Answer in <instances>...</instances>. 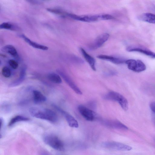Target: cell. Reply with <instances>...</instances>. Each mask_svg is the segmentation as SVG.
Masks as SVG:
<instances>
[{
	"mask_svg": "<svg viewBox=\"0 0 155 155\" xmlns=\"http://www.w3.org/2000/svg\"><path fill=\"white\" fill-rule=\"evenodd\" d=\"M47 78L50 81L56 84H59L62 82L60 75L54 73H50L47 75Z\"/></svg>",
	"mask_w": 155,
	"mask_h": 155,
	"instance_id": "d6986e66",
	"label": "cell"
},
{
	"mask_svg": "<svg viewBox=\"0 0 155 155\" xmlns=\"http://www.w3.org/2000/svg\"><path fill=\"white\" fill-rule=\"evenodd\" d=\"M2 51L6 52L14 57H17V52L14 47L11 45H7L2 48Z\"/></svg>",
	"mask_w": 155,
	"mask_h": 155,
	"instance_id": "ac0fdd59",
	"label": "cell"
},
{
	"mask_svg": "<svg viewBox=\"0 0 155 155\" xmlns=\"http://www.w3.org/2000/svg\"><path fill=\"white\" fill-rule=\"evenodd\" d=\"M67 16L73 19L87 22L101 20V15L78 16L68 13Z\"/></svg>",
	"mask_w": 155,
	"mask_h": 155,
	"instance_id": "5b68a950",
	"label": "cell"
},
{
	"mask_svg": "<svg viewBox=\"0 0 155 155\" xmlns=\"http://www.w3.org/2000/svg\"><path fill=\"white\" fill-rule=\"evenodd\" d=\"M29 120V118L24 116L20 115H16L11 119L8 123V126L10 127L18 122L27 121Z\"/></svg>",
	"mask_w": 155,
	"mask_h": 155,
	"instance_id": "ffe728a7",
	"label": "cell"
},
{
	"mask_svg": "<svg viewBox=\"0 0 155 155\" xmlns=\"http://www.w3.org/2000/svg\"><path fill=\"white\" fill-rule=\"evenodd\" d=\"M104 124L106 126L113 129L127 130L128 127L119 121L116 120H108L104 121Z\"/></svg>",
	"mask_w": 155,
	"mask_h": 155,
	"instance_id": "9c48e42d",
	"label": "cell"
},
{
	"mask_svg": "<svg viewBox=\"0 0 155 155\" xmlns=\"http://www.w3.org/2000/svg\"><path fill=\"white\" fill-rule=\"evenodd\" d=\"M146 69V66L141 60H137V64L134 71L140 72L145 71Z\"/></svg>",
	"mask_w": 155,
	"mask_h": 155,
	"instance_id": "7402d4cb",
	"label": "cell"
},
{
	"mask_svg": "<svg viewBox=\"0 0 155 155\" xmlns=\"http://www.w3.org/2000/svg\"><path fill=\"white\" fill-rule=\"evenodd\" d=\"M97 58L100 59L110 61L116 64H120L125 63L126 60L122 58L114 57L105 55H98Z\"/></svg>",
	"mask_w": 155,
	"mask_h": 155,
	"instance_id": "8fae6325",
	"label": "cell"
},
{
	"mask_svg": "<svg viewBox=\"0 0 155 155\" xmlns=\"http://www.w3.org/2000/svg\"><path fill=\"white\" fill-rule=\"evenodd\" d=\"M150 106L152 111L155 114V102L151 103Z\"/></svg>",
	"mask_w": 155,
	"mask_h": 155,
	"instance_id": "f1b7e54d",
	"label": "cell"
},
{
	"mask_svg": "<svg viewBox=\"0 0 155 155\" xmlns=\"http://www.w3.org/2000/svg\"><path fill=\"white\" fill-rule=\"evenodd\" d=\"M44 142L53 149L59 151L64 149L63 142L57 136L53 134H48L43 139Z\"/></svg>",
	"mask_w": 155,
	"mask_h": 155,
	"instance_id": "7a4b0ae2",
	"label": "cell"
},
{
	"mask_svg": "<svg viewBox=\"0 0 155 155\" xmlns=\"http://www.w3.org/2000/svg\"><path fill=\"white\" fill-rule=\"evenodd\" d=\"M57 72L76 93L79 95L82 94V92L79 88L68 75L61 70H58Z\"/></svg>",
	"mask_w": 155,
	"mask_h": 155,
	"instance_id": "52a82bcc",
	"label": "cell"
},
{
	"mask_svg": "<svg viewBox=\"0 0 155 155\" xmlns=\"http://www.w3.org/2000/svg\"><path fill=\"white\" fill-rule=\"evenodd\" d=\"M138 19L143 21L155 24V15L152 13H143L138 16Z\"/></svg>",
	"mask_w": 155,
	"mask_h": 155,
	"instance_id": "9a60e30c",
	"label": "cell"
},
{
	"mask_svg": "<svg viewBox=\"0 0 155 155\" xmlns=\"http://www.w3.org/2000/svg\"><path fill=\"white\" fill-rule=\"evenodd\" d=\"M2 73L3 76L6 78L10 77L11 74L10 69L7 66H4L2 68Z\"/></svg>",
	"mask_w": 155,
	"mask_h": 155,
	"instance_id": "d4e9b609",
	"label": "cell"
},
{
	"mask_svg": "<svg viewBox=\"0 0 155 155\" xmlns=\"http://www.w3.org/2000/svg\"><path fill=\"white\" fill-rule=\"evenodd\" d=\"M0 28L14 31L18 30L19 29L18 26L9 22L2 23L0 25Z\"/></svg>",
	"mask_w": 155,
	"mask_h": 155,
	"instance_id": "44dd1931",
	"label": "cell"
},
{
	"mask_svg": "<svg viewBox=\"0 0 155 155\" xmlns=\"http://www.w3.org/2000/svg\"><path fill=\"white\" fill-rule=\"evenodd\" d=\"M129 52H137L155 58V53L147 49L139 47L129 46L127 48Z\"/></svg>",
	"mask_w": 155,
	"mask_h": 155,
	"instance_id": "30bf717a",
	"label": "cell"
},
{
	"mask_svg": "<svg viewBox=\"0 0 155 155\" xmlns=\"http://www.w3.org/2000/svg\"><path fill=\"white\" fill-rule=\"evenodd\" d=\"M26 68L24 66L22 67L20 72V76L17 80L14 81L9 85L10 87H13L20 84L24 80L26 75Z\"/></svg>",
	"mask_w": 155,
	"mask_h": 155,
	"instance_id": "5bb4252c",
	"label": "cell"
},
{
	"mask_svg": "<svg viewBox=\"0 0 155 155\" xmlns=\"http://www.w3.org/2000/svg\"><path fill=\"white\" fill-rule=\"evenodd\" d=\"M127 64L128 68L134 71L137 64V60L130 59L126 60L125 63Z\"/></svg>",
	"mask_w": 155,
	"mask_h": 155,
	"instance_id": "cb8c5ba5",
	"label": "cell"
},
{
	"mask_svg": "<svg viewBox=\"0 0 155 155\" xmlns=\"http://www.w3.org/2000/svg\"><path fill=\"white\" fill-rule=\"evenodd\" d=\"M30 115L36 118L55 122L58 117L55 112L51 110L44 108L32 107L29 110Z\"/></svg>",
	"mask_w": 155,
	"mask_h": 155,
	"instance_id": "6da1fadb",
	"label": "cell"
},
{
	"mask_svg": "<svg viewBox=\"0 0 155 155\" xmlns=\"http://www.w3.org/2000/svg\"><path fill=\"white\" fill-rule=\"evenodd\" d=\"M33 100L36 104H38L45 102L46 97L40 91L36 90L33 91Z\"/></svg>",
	"mask_w": 155,
	"mask_h": 155,
	"instance_id": "2e32d148",
	"label": "cell"
},
{
	"mask_svg": "<svg viewBox=\"0 0 155 155\" xmlns=\"http://www.w3.org/2000/svg\"><path fill=\"white\" fill-rule=\"evenodd\" d=\"M30 3L34 5L39 4L40 2L38 0H26Z\"/></svg>",
	"mask_w": 155,
	"mask_h": 155,
	"instance_id": "83f0119b",
	"label": "cell"
},
{
	"mask_svg": "<svg viewBox=\"0 0 155 155\" xmlns=\"http://www.w3.org/2000/svg\"><path fill=\"white\" fill-rule=\"evenodd\" d=\"M101 20H107L113 19L114 17L111 15L109 14L101 15Z\"/></svg>",
	"mask_w": 155,
	"mask_h": 155,
	"instance_id": "4316f807",
	"label": "cell"
},
{
	"mask_svg": "<svg viewBox=\"0 0 155 155\" xmlns=\"http://www.w3.org/2000/svg\"><path fill=\"white\" fill-rule=\"evenodd\" d=\"M104 148L121 151H128L131 150L132 147L128 145L121 143L108 141L103 142L101 144Z\"/></svg>",
	"mask_w": 155,
	"mask_h": 155,
	"instance_id": "3957f363",
	"label": "cell"
},
{
	"mask_svg": "<svg viewBox=\"0 0 155 155\" xmlns=\"http://www.w3.org/2000/svg\"><path fill=\"white\" fill-rule=\"evenodd\" d=\"M78 109L81 115L87 120L92 121L95 119V113L86 107L80 105L78 106Z\"/></svg>",
	"mask_w": 155,
	"mask_h": 155,
	"instance_id": "8992f818",
	"label": "cell"
},
{
	"mask_svg": "<svg viewBox=\"0 0 155 155\" xmlns=\"http://www.w3.org/2000/svg\"><path fill=\"white\" fill-rule=\"evenodd\" d=\"M109 35L107 33H104L98 36L89 46L91 50H96L101 47L108 40Z\"/></svg>",
	"mask_w": 155,
	"mask_h": 155,
	"instance_id": "277c9868",
	"label": "cell"
},
{
	"mask_svg": "<svg viewBox=\"0 0 155 155\" xmlns=\"http://www.w3.org/2000/svg\"><path fill=\"white\" fill-rule=\"evenodd\" d=\"M54 106L64 116L70 127L74 128H78V124L77 120L72 116L58 106L55 105H54Z\"/></svg>",
	"mask_w": 155,
	"mask_h": 155,
	"instance_id": "ba28073f",
	"label": "cell"
},
{
	"mask_svg": "<svg viewBox=\"0 0 155 155\" xmlns=\"http://www.w3.org/2000/svg\"><path fill=\"white\" fill-rule=\"evenodd\" d=\"M122 108L124 110H127L128 108V103L127 99L123 95L118 102Z\"/></svg>",
	"mask_w": 155,
	"mask_h": 155,
	"instance_id": "603a6c76",
	"label": "cell"
},
{
	"mask_svg": "<svg viewBox=\"0 0 155 155\" xmlns=\"http://www.w3.org/2000/svg\"><path fill=\"white\" fill-rule=\"evenodd\" d=\"M8 63L10 66L14 69H16L18 67V64L15 60L13 59L9 60Z\"/></svg>",
	"mask_w": 155,
	"mask_h": 155,
	"instance_id": "484cf974",
	"label": "cell"
},
{
	"mask_svg": "<svg viewBox=\"0 0 155 155\" xmlns=\"http://www.w3.org/2000/svg\"><path fill=\"white\" fill-rule=\"evenodd\" d=\"M122 95L116 92L110 91L104 96V98L106 100L118 102Z\"/></svg>",
	"mask_w": 155,
	"mask_h": 155,
	"instance_id": "e0dca14e",
	"label": "cell"
},
{
	"mask_svg": "<svg viewBox=\"0 0 155 155\" xmlns=\"http://www.w3.org/2000/svg\"><path fill=\"white\" fill-rule=\"evenodd\" d=\"M81 52L84 58L89 64L92 69L94 71L96 70L95 67V59L89 54L82 48H81Z\"/></svg>",
	"mask_w": 155,
	"mask_h": 155,
	"instance_id": "4fadbf2b",
	"label": "cell"
},
{
	"mask_svg": "<svg viewBox=\"0 0 155 155\" xmlns=\"http://www.w3.org/2000/svg\"><path fill=\"white\" fill-rule=\"evenodd\" d=\"M19 36L20 37L23 38L26 43L34 48L43 50H47L48 49V47L38 44L31 40L24 34H21L19 35Z\"/></svg>",
	"mask_w": 155,
	"mask_h": 155,
	"instance_id": "7c38bea8",
	"label": "cell"
}]
</instances>
